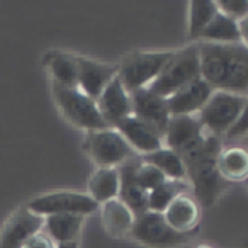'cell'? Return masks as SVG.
<instances>
[{
	"label": "cell",
	"instance_id": "cell-5",
	"mask_svg": "<svg viewBox=\"0 0 248 248\" xmlns=\"http://www.w3.org/2000/svg\"><path fill=\"white\" fill-rule=\"evenodd\" d=\"M173 51H141L128 55L119 63L121 83L129 93L148 89L162 73Z\"/></svg>",
	"mask_w": 248,
	"mask_h": 248
},
{
	"label": "cell",
	"instance_id": "cell-27",
	"mask_svg": "<svg viewBox=\"0 0 248 248\" xmlns=\"http://www.w3.org/2000/svg\"><path fill=\"white\" fill-rule=\"evenodd\" d=\"M187 189L186 182H173V180H167L162 186L155 187L153 190L148 192V209L150 213H160L163 214L167 207L172 204V201L177 196L184 194Z\"/></svg>",
	"mask_w": 248,
	"mask_h": 248
},
{
	"label": "cell",
	"instance_id": "cell-1",
	"mask_svg": "<svg viewBox=\"0 0 248 248\" xmlns=\"http://www.w3.org/2000/svg\"><path fill=\"white\" fill-rule=\"evenodd\" d=\"M201 78L214 90L248 97V48L243 43H197Z\"/></svg>",
	"mask_w": 248,
	"mask_h": 248
},
{
	"label": "cell",
	"instance_id": "cell-15",
	"mask_svg": "<svg viewBox=\"0 0 248 248\" xmlns=\"http://www.w3.org/2000/svg\"><path fill=\"white\" fill-rule=\"evenodd\" d=\"M213 92L214 89L202 78L194 80L167 99L170 116H194L196 112H201Z\"/></svg>",
	"mask_w": 248,
	"mask_h": 248
},
{
	"label": "cell",
	"instance_id": "cell-23",
	"mask_svg": "<svg viewBox=\"0 0 248 248\" xmlns=\"http://www.w3.org/2000/svg\"><path fill=\"white\" fill-rule=\"evenodd\" d=\"M141 162L156 167V169L165 175L167 180L186 182V179H187L186 165H184L179 153H175L170 148H165V146H163L162 150H156V152H153V153H148V155H143Z\"/></svg>",
	"mask_w": 248,
	"mask_h": 248
},
{
	"label": "cell",
	"instance_id": "cell-10",
	"mask_svg": "<svg viewBox=\"0 0 248 248\" xmlns=\"http://www.w3.org/2000/svg\"><path fill=\"white\" fill-rule=\"evenodd\" d=\"M202 123L196 116H170L169 126L163 135L165 148L173 150L175 153H182L197 146L206 136Z\"/></svg>",
	"mask_w": 248,
	"mask_h": 248
},
{
	"label": "cell",
	"instance_id": "cell-17",
	"mask_svg": "<svg viewBox=\"0 0 248 248\" xmlns=\"http://www.w3.org/2000/svg\"><path fill=\"white\" fill-rule=\"evenodd\" d=\"M165 221L170 228L184 234H189L199 224L201 219V204L196 201V197L189 194H180L172 201L167 211L163 213Z\"/></svg>",
	"mask_w": 248,
	"mask_h": 248
},
{
	"label": "cell",
	"instance_id": "cell-6",
	"mask_svg": "<svg viewBox=\"0 0 248 248\" xmlns=\"http://www.w3.org/2000/svg\"><path fill=\"white\" fill-rule=\"evenodd\" d=\"M245 102H247V97L214 90L199 112V119L204 129L216 136L226 135L240 117Z\"/></svg>",
	"mask_w": 248,
	"mask_h": 248
},
{
	"label": "cell",
	"instance_id": "cell-21",
	"mask_svg": "<svg viewBox=\"0 0 248 248\" xmlns=\"http://www.w3.org/2000/svg\"><path fill=\"white\" fill-rule=\"evenodd\" d=\"M83 224V216L78 214H53L45 217L46 234L55 245L78 241V234Z\"/></svg>",
	"mask_w": 248,
	"mask_h": 248
},
{
	"label": "cell",
	"instance_id": "cell-9",
	"mask_svg": "<svg viewBox=\"0 0 248 248\" xmlns=\"http://www.w3.org/2000/svg\"><path fill=\"white\" fill-rule=\"evenodd\" d=\"M89 153L99 169H117L133 156V148L117 129L89 133Z\"/></svg>",
	"mask_w": 248,
	"mask_h": 248
},
{
	"label": "cell",
	"instance_id": "cell-22",
	"mask_svg": "<svg viewBox=\"0 0 248 248\" xmlns=\"http://www.w3.org/2000/svg\"><path fill=\"white\" fill-rule=\"evenodd\" d=\"M121 189L119 170L117 169H97L89 182V196L97 204L117 199Z\"/></svg>",
	"mask_w": 248,
	"mask_h": 248
},
{
	"label": "cell",
	"instance_id": "cell-7",
	"mask_svg": "<svg viewBox=\"0 0 248 248\" xmlns=\"http://www.w3.org/2000/svg\"><path fill=\"white\" fill-rule=\"evenodd\" d=\"M31 213L41 217H48L53 214H89L99 211V204L85 192H73V190H55V192L41 194L28 202Z\"/></svg>",
	"mask_w": 248,
	"mask_h": 248
},
{
	"label": "cell",
	"instance_id": "cell-12",
	"mask_svg": "<svg viewBox=\"0 0 248 248\" xmlns=\"http://www.w3.org/2000/svg\"><path fill=\"white\" fill-rule=\"evenodd\" d=\"M77 68H78V85H77V89L95 102L100 97V93L104 92V89L119 73V65L95 62V60L85 58V56H77Z\"/></svg>",
	"mask_w": 248,
	"mask_h": 248
},
{
	"label": "cell",
	"instance_id": "cell-30",
	"mask_svg": "<svg viewBox=\"0 0 248 248\" xmlns=\"http://www.w3.org/2000/svg\"><path fill=\"white\" fill-rule=\"evenodd\" d=\"M230 138H238V136H247L248 135V97L247 102L243 106V110H241L238 121L233 124V128L226 133Z\"/></svg>",
	"mask_w": 248,
	"mask_h": 248
},
{
	"label": "cell",
	"instance_id": "cell-11",
	"mask_svg": "<svg viewBox=\"0 0 248 248\" xmlns=\"http://www.w3.org/2000/svg\"><path fill=\"white\" fill-rule=\"evenodd\" d=\"M129 97H131L133 116L141 123L148 124L150 128L158 131L162 136L165 135L170 121L167 99L153 93L150 89L135 90V92L129 93Z\"/></svg>",
	"mask_w": 248,
	"mask_h": 248
},
{
	"label": "cell",
	"instance_id": "cell-19",
	"mask_svg": "<svg viewBox=\"0 0 248 248\" xmlns=\"http://www.w3.org/2000/svg\"><path fill=\"white\" fill-rule=\"evenodd\" d=\"M102 223L104 230L112 238L129 236L135 224L136 216L131 213L126 204L121 199H112L102 204Z\"/></svg>",
	"mask_w": 248,
	"mask_h": 248
},
{
	"label": "cell",
	"instance_id": "cell-35",
	"mask_svg": "<svg viewBox=\"0 0 248 248\" xmlns=\"http://www.w3.org/2000/svg\"><path fill=\"white\" fill-rule=\"evenodd\" d=\"M245 145H247V150H248V135L245 136Z\"/></svg>",
	"mask_w": 248,
	"mask_h": 248
},
{
	"label": "cell",
	"instance_id": "cell-32",
	"mask_svg": "<svg viewBox=\"0 0 248 248\" xmlns=\"http://www.w3.org/2000/svg\"><path fill=\"white\" fill-rule=\"evenodd\" d=\"M238 29H240V38L241 43L248 48V16L243 19V21L238 22Z\"/></svg>",
	"mask_w": 248,
	"mask_h": 248
},
{
	"label": "cell",
	"instance_id": "cell-14",
	"mask_svg": "<svg viewBox=\"0 0 248 248\" xmlns=\"http://www.w3.org/2000/svg\"><path fill=\"white\" fill-rule=\"evenodd\" d=\"M97 106H99L100 114H102V117L110 128H116L121 121L133 116L131 97H129V92L121 83L119 77H116L104 89V92L97 99Z\"/></svg>",
	"mask_w": 248,
	"mask_h": 248
},
{
	"label": "cell",
	"instance_id": "cell-33",
	"mask_svg": "<svg viewBox=\"0 0 248 248\" xmlns=\"http://www.w3.org/2000/svg\"><path fill=\"white\" fill-rule=\"evenodd\" d=\"M56 248H78V241H70V243L56 245Z\"/></svg>",
	"mask_w": 248,
	"mask_h": 248
},
{
	"label": "cell",
	"instance_id": "cell-4",
	"mask_svg": "<svg viewBox=\"0 0 248 248\" xmlns=\"http://www.w3.org/2000/svg\"><path fill=\"white\" fill-rule=\"evenodd\" d=\"M53 97L63 117L75 128L85 129L89 133L110 129L100 114L95 100L87 97L78 89H70L53 82Z\"/></svg>",
	"mask_w": 248,
	"mask_h": 248
},
{
	"label": "cell",
	"instance_id": "cell-13",
	"mask_svg": "<svg viewBox=\"0 0 248 248\" xmlns=\"http://www.w3.org/2000/svg\"><path fill=\"white\" fill-rule=\"evenodd\" d=\"M45 228V217L31 213L28 207L16 211L0 231V248H22L34 234Z\"/></svg>",
	"mask_w": 248,
	"mask_h": 248
},
{
	"label": "cell",
	"instance_id": "cell-29",
	"mask_svg": "<svg viewBox=\"0 0 248 248\" xmlns=\"http://www.w3.org/2000/svg\"><path fill=\"white\" fill-rule=\"evenodd\" d=\"M216 5L221 14L236 22L243 21L248 16V0H219Z\"/></svg>",
	"mask_w": 248,
	"mask_h": 248
},
{
	"label": "cell",
	"instance_id": "cell-3",
	"mask_svg": "<svg viewBox=\"0 0 248 248\" xmlns=\"http://www.w3.org/2000/svg\"><path fill=\"white\" fill-rule=\"evenodd\" d=\"M197 78H201V58L199 45L196 43L180 51H173L158 78L148 89L156 95L169 99L177 90L184 89Z\"/></svg>",
	"mask_w": 248,
	"mask_h": 248
},
{
	"label": "cell",
	"instance_id": "cell-25",
	"mask_svg": "<svg viewBox=\"0 0 248 248\" xmlns=\"http://www.w3.org/2000/svg\"><path fill=\"white\" fill-rule=\"evenodd\" d=\"M46 65L53 77V82L70 89L78 85V68H77V56L65 53H53L46 58Z\"/></svg>",
	"mask_w": 248,
	"mask_h": 248
},
{
	"label": "cell",
	"instance_id": "cell-34",
	"mask_svg": "<svg viewBox=\"0 0 248 248\" xmlns=\"http://www.w3.org/2000/svg\"><path fill=\"white\" fill-rule=\"evenodd\" d=\"M197 248H213V247H209V245H199Z\"/></svg>",
	"mask_w": 248,
	"mask_h": 248
},
{
	"label": "cell",
	"instance_id": "cell-26",
	"mask_svg": "<svg viewBox=\"0 0 248 248\" xmlns=\"http://www.w3.org/2000/svg\"><path fill=\"white\" fill-rule=\"evenodd\" d=\"M217 14L214 0H190L189 2V34L192 39H201L204 29Z\"/></svg>",
	"mask_w": 248,
	"mask_h": 248
},
{
	"label": "cell",
	"instance_id": "cell-18",
	"mask_svg": "<svg viewBox=\"0 0 248 248\" xmlns=\"http://www.w3.org/2000/svg\"><path fill=\"white\" fill-rule=\"evenodd\" d=\"M136 167H138V163L129 162V160L126 163H123L121 167H117L119 179H121V189L117 199L123 201L131 209V213L138 217L141 214H146L150 209H148V192L143 190L135 180Z\"/></svg>",
	"mask_w": 248,
	"mask_h": 248
},
{
	"label": "cell",
	"instance_id": "cell-28",
	"mask_svg": "<svg viewBox=\"0 0 248 248\" xmlns=\"http://www.w3.org/2000/svg\"><path fill=\"white\" fill-rule=\"evenodd\" d=\"M135 180L143 190H146V192H150V190H153L155 187L167 182L165 175H163L156 167L150 165V163H145V162L138 163V167H136Z\"/></svg>",
	"mask_w": 248,
	"mask_h": 248
},
{
	"label": "cell",
	"instance_id": "cell-24",
	"mask_svg": "<svg viewBox=\"0 0 248 248\" xmlns=\"http://www.w3.org/2000/svg\"><path fill=\"white\" fill-rule=\"evenodd\" d=\"M202 43H216V45H231V43H241L238 22L226 17L217 11L214 19L209 22L206 29L201 34Z\"/></svg>",
	"mask_w": 248,
	"mask_h": 248
},
{
	"label": "cell",
	"instance_id": "cell-16",
	"mask_svg": "<svg viewBox=\"0 0 248 248\" xmlns=\"http://www.w3.org/2000/svg\"><path fill=\"white\" fill-rule=\"evenodd\" d=\"M114 129H117L123 135V138L128 141L133 152H138L141 155H148V153L162 150L165 146L163 136L153 128H150L148 124L136 119L135 116H129L124 121H121Z\"/></svg>",
	"mask_w": 248,
	"mask_h": 248
},
{
	"label": "cell",
	"instance_id": "cell-2",
	"mask_svg": "<svg viewBox=\"0 0 248 248\" xmlns=\"http://www.w3.org/2000/svg\"><path fill=\"white\" fill-rule=\"evenodd\" d=\"M223 150L221 138L206 133L204 140L192 150L179 155L186 165L187 179L190 180L196 201L201 206H213L226 189V180L217 170V155Z\"/></svg>",
	"mask_w": 248,
	"mask_h": 248
},
{
	"label": "cell",
	"instance_id": "cell-31",
	"mask_svg": "<svg viewBox=\"0 0 248 248\" xmlns=\"http://www.w3.org/2000/svg\"><path fill=\"white\" fill-rule=\"evenodd\" d=\"M22 248H56V245L53 243V240L46 233H38L28 241Z\"/></svg>",
	"mask_w": 248,
	"mask_h": 248
},
{
	"label": "cell",
	"instance_id": "cell-8",
	"mask_svg": "<svg viewBox=\"0 0 248 248\" xmlns=\"http://www.w3.org/2000/svg\"><path fill=\"white\" fill-rule=\"evenodd\" d=\"M129 236L135 241L153 248H173L189 243V234H184L169 226L160 213H146L135 219Z\"/></svg>",
	"mask_w": 248,
	"mask_h": 248
},
{
	"label": "cell",
	"instance_id": "cell-20",
	"mask_svg": "<svg viewBox=\"0 0 248 248\" xmlns=\"http://www.w3.org/2000/svg\"><path fill=\"white\" fill-rule=\"evenodd\" d=\"M217 170L226 182L248 179V150L241 146L223 148L217 155Z\"/></svg>",
	"mask_w": 248,
	"mask_h": 248
}]
</instances>
